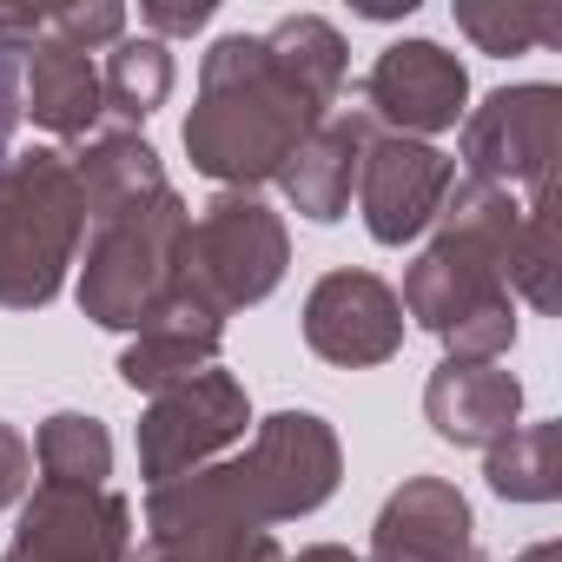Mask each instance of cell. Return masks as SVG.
<instances>
[{
  "instance_id": "6da1fadb",
  "label": "cell",
  "mask_w": 562,
  "mask_h": 562,
  "mask_svg": "<svg viewBox=\"0 0 562 562\" xmlns=\"http://www.w3.org/2000/svg\"><path fill=\"white\" fill-rule=\"evenodd\" d=\"M345 47L325 21H285L271 41H218L205 60V100L186 120V146L212 179L278 172L292 146L318 126V106L338 93Z\"/></svg>"
},
{
  "instance_id": "7a4b0ae2",
  "label": "cell",
  "mask_w": 562,
  "mask_h": 562,
  "mask_svg": "<svg viewBox=\"0 0 562 562\" xmlns=\"http://www.w3.org/2000/svg\"><path fill=\"white\" fill-rule=\"evenodd\" d=\"M555 153V87H516L496 93L463 139V159L476 166V179H536L549 172Z\"/></svg>"
},
{
  "instance_id": "3957f363",
  "label": "cell",
  "mask_w": 562,
  "mask_h": 562,
  "mask_svg": "<svg viewBox=\"0 0 562 562\" xmlns=\"http://www.w3.org/2000/svg\"><path fill=\"white\" fill-rule=\"evenodd\" d=\"M364 100L371 113L411 133H437V126H457L463 113V67L437 41H404V47H384V60L364 80Z\"/></svg>"
},
{
  "instance_id": "277c9868",
  "label": "cell",
  "mask_w": 562,
  "mask_h": 562,
  "mask_svg": "<svg viewBox=\"0 0 562 562\" xmlns=\"http://www.w3.org/2000/svg\"><path fill=\"white\" fill-rule=\"evenodd\" d=\"M450 192V159L430 153V146H411V139H384L371 159H364V212H371V232L384 245H404L430 225V212L443 205Z\"/></svg>"
},
{
  "instance_id": "5b68a950",
  "label": "cell",
  "mask_w": 562,
  "mask_h": 562,
  "mask_svg": "<svg viewBox=\"0 0 562 562\" xmlns=\"http://www.w3.org/2000/svg\"><path fill=\"white\" fill-rule=\"evenodd\" d=\"M404 318H397V299L378 285V278H325L318 299H312V345L338 364H371V358H391Z\"/></svg>"
},
{
  "instance_id": "8992f818",
  "label": "cell",
  "mask_w": 562,
  "mask_h": 562,
  "mask_svg": "<svg viewBox=\"0 0 562 562\" xmlns=\"http://www.w3.org/2000/svg\"><path fill=\"white\" fill-rule=\"evenodd\" d=\"M470 555V509L443 483H411L391 496L378 522V562H463Z\"/></svg>"
},
{
  "instance_id": "52a82bcc",
  "label": "cell",
  "mask_w": 562,
  "mask_h": 562,
  "mask_svg": "<svg viewBox=\"0 0 562 562\" xmlns=\"http://www.w3.org/2000/svg\"><path fill=\"white\" fill-rule=\"evenodd\" d=\"M21 106L54 133H87L100 113V74L87 47H67V41L21 47Z\"/></svg>"
},
{
  "instance_id": "ba28073f",
  "label": "cell",
  "mask_w": 562,
  "mask_h": 562,
  "mask_svg": "<svg viewBox=\"0 0 562 562\" xmlns=\"http://www.w3.org/2000/svg\"><path fill=\"white\" fill-rule=\"evenodd\" d=\"M430 417L450 443H490L516 417V378L490 364H443L430 384Z\"/></svg>"
},
{
  "instance_id": "9c48e42d",
  "label": "cell",
  "mask_w": 562,
  "mask_h": 562,
  "mask_svg": "<svg viewBox=\"0 0 562 562\" xmlns=\"http://www.w3.org/2000/svg\"><path fill=\"white\" fill-rule=\"evenodd\" d=\"M358 146H364V120H338L318 133L312 153H292L299 166H285V186L305 205V218H338V205L351 199V179H358Z\"/></svg>"
},
{
  "instance_id": "30bf717a",
  "label": "cell",
  "mask_w": 562,
  "mask_h": 562,
  "mask_svg": "<svg viewBox=\"0 0 562 562\" xmlns=\"http://www.w3.org/2000/svg\"><path fill=\"white\" fill-rule=\"evenodd\" d=\"M172 87V54L159 41H126L113 54V74H106V100L126 113V120H146Z\"/></svg>"
},
{
  "instance_id": "8fae6325",
  "label": "cell",
  "mask_w": 562,
  "mask_h": 562,
  "mask_svg": "<svg viewBox=\"0 0 562 562\" xmlns=\"http://www.w3.org/2000/svg\"><path fill=\"white\" fill-rule=\"evenodd\" d=\"M490 483L503 496H522V503L555 496V424H536V430L509 437V450L490 457Z\"/></svg>"
},
{
  "instance_id": "7c38bea8",
  "label": "cell",
  "mask_w": 562,
  "mask_h": 562,
  "mask_svg": "<svg viewBox=\"0 0 562 562\" xmlns=\"http://www.w3.org/2000/svg\"><path fill=\"white\" fill-rule=\"evenodd\" d=\"M41 457H47V476L54 483H100L106 476V437L93 417H54L47 437H41Z\"/></svg>"
},
{
  "instance_id": "4fadbf2b",
  "label": "cell",
  "mask_w": 562,
  "mask_h": 562,
  "mask_svg": "<svg viewBox=\"0 0 562 562\" xmlns=\"http://www.w3.org/2000/svg\"><path fill=\"white\" fill-rule=\"evenodd\" d=\"M457 21H463L490 54H516V47H529V41H549V34H555V14H503V21H496V14H483V8H463Z\"/></svg>"
},
{
  "instance_id": "5bb4252c",
  "label": "cell",
  "mask_w": 562,
  "mask_h": 562,
  "mask_svg": "<svg viewBox=\"0 0 562 562\" xmlns=\"http://www.w3.org/2000/svg\"><path fill=\"white\" fill-rule=\"evenodd\" d=\"M14 120H21V47H0V153L14 139Z\"/></svg>"
},
{
  "instance_id": "9a60e30c",
  "label": "cell",
  "mask_w": 562,
  "mask_h": 562,
  "mask_svg": "<svg viewBox=\"0 0 562 562\" xmlns=\"http://www.w3.org/2000/svg\"><path fill=\"white\" fill-rule=\"evenodd\" d=\"M199 21H212V8L199 0V8H179V14H166V8H146V27H199Z\"/></svg>"
},
{
  "instance_id": "2e32d148",
  "label": "cell",
  "mask_w": 562,
  "mask_h": 562,
  "mask_svg": "<svg viewBox=\"0 0 562 562\" xmlns=\"http://www.w3.org/2000/svg\"><path fill=\"white\" fill-rule=\"evenodd\" d=\"M146 562H166V555H146Z\"/></svg>"
}]
</instances>
